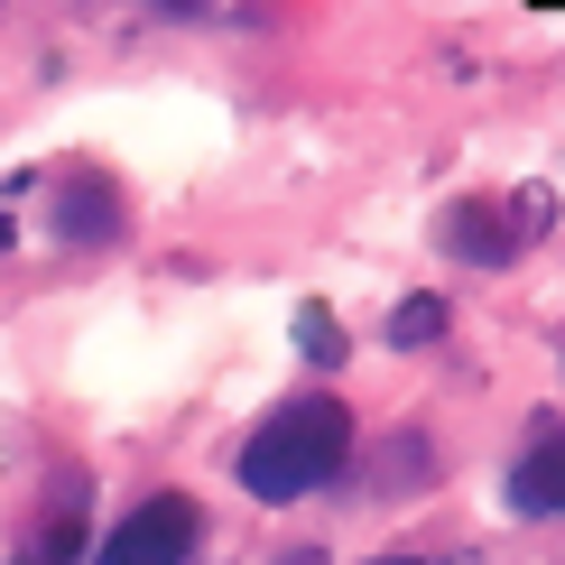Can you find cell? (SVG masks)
Masks as SVG:
<instances>
[{"mask_svg":"<svg viewBox=\"0 0 565 565\" xmlns=\"http://www.w3.org/2000/svg\"><path fill=\"white\" fill-rule=\"evenodd\" d=\"M436 334H445V306H436V297H408V306L390 316V343H398V352H417V343H436Z\"/></svg>","mask_w":565,"mask_h":565,"instance_id":"6","label":"cell"},{"mask_svg":"<svg viewBox=\"0 0 565 565\" xmlns=\"http://www.w3.org/2000/svg\"><path fill=\"white\" fill-rule=\"evenodd\" d=\"M185 556H195V501H185V491H158V501H139L130 520L103 537L93 565H185Z\"/></svg>","mask_w":565,"mask_h":565,"instance_id":"2","label":"cell"},{"mask_svg":"<svg viewBox=\"0 0 565 565\" xmlns=\"http://www.w3.org/2000/svg\"><path fill=\"white\" fill-rule=\"evenodd\" d=\"M343 463H352V417H343V398L316 390V398H288V408L242 445V491L250 501H306V491L334 482Z\"/></svg>","mask_w":565,"mask_h":565,"instance_id":"1","label":"cell"},{"mask_svg":"<svg viewBox=\"0 0 565 565\" xmlns=\"http://www.w3.org/2000/svg\"><path fill=\"white\" fill-rule=\"evenodd\" d=\"M381 565H427V556H381Z\"/></svg>","mask_w":565,"mask_h":565,"instance_id":"8","label":"cell"},{"mask_svg":"<svg viewBox=\"0 0 565 565\" xmlns=\"http://www.w3.org/2000/svg\"><path fill=\"white\" fill-rule=\"evenodd\" d=\"M510 510H529V520H556L565 510V436L529 445V455L510 463Z\"/></svg>","mask_w":565,"mask_h":565,"instance_id":"4","label":"cell"},{"mask_svg":"<svg viewBox=\"0 0 565 565\" xmlns=\"http://www.w3.org/2000/svg\"><path fill=\"white\" fill-rule=\"evenodd\" d=\"M0 250H10V223H0Z\"/></svg>","mask_w":565,"mask_h":565,"instance_id":"9","label":"cell"},{"mask_svg":"<svg viewBox=\"0 0 565 565\" xmlns=\"http://www.w3.org/2000/svg\"><path fill=\"white\" fill-rule=\"evenodd\" d=\"M491 223H501L491 204H463V214L445 223V242H455L463 260H501V250H510V232H491Z\"/></svg>","mask_w":565,"mask_h":565,"instance_id":"5","label":"cell"},{"mask_svg":"<svg viewBox=\"0 0 565 565\" xmlns=\"http://www.w3.org/2000/svg\"><path fill=\"white\" fill-rule=\"evenodd\" d=\"M46 214H56L65 242H103V232L121 223V195H111L103 177H56L46 185Z\"/></svg>","mask_w":565,"mask_h":565,"instance_id":"3","label":"cell"},{"mask_svg":"<svg viewBox=\"0 0 565 565\" xmlns=\"http://www.w3.org/2000/svg\"><path fill=\"white\" fill-rule=\"evenodd\" d=\"M278 565H324V556H316V547H297V556H278Z\"/></svg>","mask_w":565,"mask_h":565,"instance_id":"7","label":"cell"}]
</instances>
